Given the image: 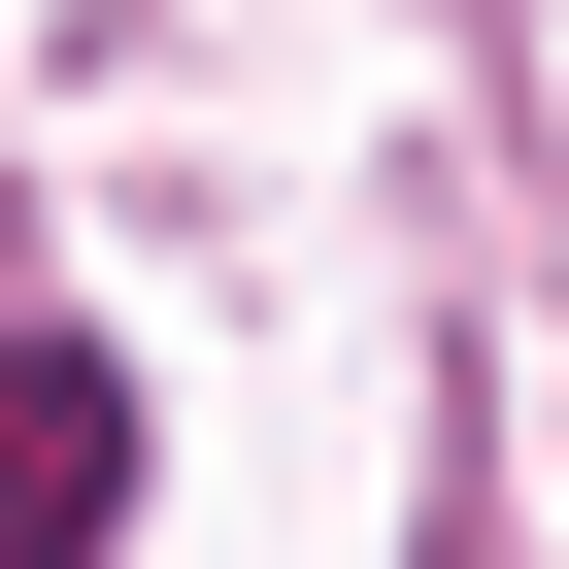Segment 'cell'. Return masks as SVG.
<instances>
[{"instance_id": "cell-1", "label": "cell", "mask_w": 569, "mask_h": 569, "mask_svg": "<svg viewBox=\"0 0 569 569\" xmlns=\"http://www.w3.org/2000/svg\"><path fill=\"white\" fill-rule=\"evenodd\" d=\"M101 536H134V369L0 336V569H101Z\"/></svg>"}]
</instances>
